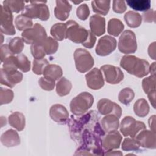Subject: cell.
Masks as SVG:
<instances>
[{
	"instance_id": "26",
	"label": "cell",
	"mask_w": 156,
	"mask_h": 156,
	"mask_svg": "<svg viewBox=\"0 0 156 156\" xmlns=\"http://www.w3.org/2000/svg\"><path fill=\"white\" fill-rule=\"evenodd\" d=\"M133 111L138 117L143 118L147 116L149 112V105L147 101L144 98L138 99L133 105Z\"/></svg>"
},
{
	"instance_id": "10",
	"label": "cell",
	"mask_w": 156,
	"mask_h": 156,
	"mask_svg": "<svg viewBox=\"0 0 156 156\" xmlns=\"http://www.w3.org/2000/svg\"><path fill=\"white\" fill-rule=\"evenodd\" d=\"M116 40L115 38L105 35L101 37L95 49L96 53L99 56H106L113 52L116 48Z\"/></svg>"
},
{
	"instance_id": "1",
	"label": "cell",
	"mask_w": 156,
	"mask_h": 156,
	"mask_svg": "<svg viewBox=\"0 0 156 156\" xmlns=\"http://www.w3.org/2000/svg\"><path fill=\"white\" fill-rule=\"evenodd\" d=\"M120 66L129 74L140 78L149 73L148 61L132 55H124L120 60Z\"/></svg>"
},
{
	"instance_id": "16",
	"label": "cell",
	"mask_w": 156,
	"mask_h": 156,
	"mask_svg": "<svg viewBox=\"0 0 156 156\" xmlns=\"http://www.w3.org/2000/svg\"><path fill=\"white\" fill-rule=\"evenodd\" d=\"M49 116L54 121L63 124L68 120L69 113L64 105L56 104L52 105L50 108Z\"/></svg>"
},
{
	"instance_id": "12",
	"label": "cell",
	"mask_w": 156,
	"mask_h": 156,
	"mask_svg": "<svg viewBox=\"0 0 156 156\" xmlns=\"http://www.w3.org/2000/svg\"><path fill=\"white\" fill-rule=\"evenodd\" d=\"M97 108L99 112L103 115L112 114L119 118L122 115L121 107L107 98L100 99L97 104Z\"/></svg>"
},
{
	"instance_id": "47",
	"label": "cell",
	"mask_w": 156,
	"mask_h": 156,
	"mask_svg": "<svg viewBox=\"0 0 156 156\" xmlns=\"http://www.w3.org/2000/svg\"><path fill=\"white\" fill-rule=\"evenodd\" d=\"M96 41V36L91 31L89 30V34L87 40L84 43H83L82 44L86 48L91 49L94 46Z\"/></svg>"
},
{
	"instance_id": "43",
	"label": "cell",
	"mask_w": 156,
	"mask_h": 156,
	"mask_svg": "<svg viewBox=\"0 0 156 156\" xmlns=\"http://www.w3.org/2000/svg\"><path fill=\"white\" fill-rule=\"evenodd\" d=\"M90 9L87 4H82L80 5L76 10V15L77 18L82 20L85 21L86 20L90 15Z\"/></svg>"
},
{
	"instance_id": "15",
	"label": "cell",
	"mask_w": 156,
	"mask_h": 156,
	"mask_svg": "<svg viewBox=\"0 0 156 156\" xmlns=\"http://www.w3.org/2000/svg\"><path fill=\"white\" fill-rule=\"evenodd\" d=\"M122 139V136L118 130L107 133L101 140V146L107 151L118 149L120 146Z\"/></svg>"
},
{
	"instance_id": "7",
	"label": "cell",
	"mask_w": 156,
	"mask_h": 156,
	"mask_svg": "<svg viewBox=\"0 0 156 156\" xmlns=\"http://www.w3.org/2000/svg\"><path fill=\"white\" fill-rule=\"evenodd\" d=\"M146 129V125L144 122L136 121L132 116H125L120 124V132L125 136H130L131 138H135L137 133L141 130Z\"/></svg>"
},
{
	"instance_id": "25",
	"label": "cell",
	"mask_w": 156,
	"mask_h": 156,
	"mask_svg": "<svg viewBox=\"0 0 156 156\" xmlns=\"http://www.w3.org/2000/svg\"><path fill=\"white\" fill-rule=\"evenodd\" d=\"M66 23H55L51 27L50 33L55 40L62 41L66 38Z\"/></svg>"
},
{
	"instance_id": "8",
	"label": "cell",
	"mask_w": 156,
	"mask_h": 156,
	"mask_svg": "<svg viewBox=\"0 0 156 156\" xmlns=\"http://www.w3.org/2000/svg\"><path fill=\"white\" fill-rule=\"evenodd\" d=\"M118 49L123 54H129L136 52L137 42L135 33L130 30L124 31L119 37Z\"/></svg>"
},
{
	"instance_id": "46",
	"label": "cell",
	"mask_w": 156,
	"mask_h": 156,
	"mask_svg": "<svg viewBox=\"0 0 156 156\" xmlns=\"http://www.w3.org/2000/svg\"><path fill=\"white\" fill-rule=\"evenodd\" d=\"M13 55L7 44H2L1 46V62H3L5 59L10 56Z\"/></svg>"
},
{
	"instance_id": "55",
	"label": "cell",
	"mask_w": 156,
	"mask_h": 156,
	"mask_svg": "<svg viewBox=\"0 0 156 156\" xmlns=\"http://www.w3.org/2000/svg\"><path fill=\"white\" fill-rule=\"evenodd\" d=\"M1 37H2V41H1V43L3 41V36H2V35H1Z\"/></svg>"
},
{
	"instance_id": "54",
	"label": "cell",
	"mask_w": 156,
	"mask_h": 156,
	"mask_svg": "<svg viewBox=\"0 0 156 156\" xmlns=\"http://www.w3.org/2000/svg\"><path fill=\"white\" fill-rule=\"evenodd\" d=\"M72 2L75 4H80L81 3L82 1H72Z\"/></svg>"
},
{
	"instance_id": "22",
	"label": "cell",
	"mask_w": 156,
	"mask_h": 156,
	"mask_svg": "<svg viewBox=\"0 0 156 156\" xmlns=\"http://www.w3.org/2000/svg\"><path fill=\"white\" fill-rule=\"evenodd\" d=\"M8 121L9 124L18 131H21L25 127L26 118L24 115L21 112H13L9 116Z\"/></svg>"
},
{
	"instance_id": "4",
	"label": "cell",
	"mask_w": 156,
	"mask_h": 156,
	"mask_svg": "<svg viewBox=\"0 0 156 156\" xmlns=\"http://www.w3.org/2000/svg\"><path fill=\"white\" fill-rule=\"evenodd\" d=\"M66 24L67 27L66 38L69 39L75 43L82 44L87 40L88 37L89 30L80 26L75 21L69 20Z\"/></svg>"
},
{
	"instance_id": "6",
	"label": "cell",
	"mask_w": 156,
	"mask_h": 156,
	"mask_svg": "<svg viewBox=\"0 0 156 156\" xmlns=\"http://www.w3.org/2000/svg\"><path fill=\"white\" fill-rule=\"evenodd\" d=\"M74 59L77 70L84 73L91 69L94 65V58L85 49L77 48L74 52Z\"/></svg>"
},
{
	"instance_id": "31",
	"label": "cell",
	"mask_w": 156,
	"mask_h": 156,
	"mask_svg": "<svg viewBox=\"0 0 156 156\" xmlns=\"http://www.w3.org/2000/svg\"><path fill=\"white\" fill-rule=\"evenodd\" d=\"M15 24L16 29L19 30H25L33 26L32 19L21 14L18 15L15 20Z\"/></svg>"
},
{
	"instance_id": "3",
	"label": "cell",
	"mask_w": 156,
	"mask_h": 156,
	"mask_svg": "<svg viewBox=\"0 0 156 156\" xmlns=\"http://www.w3.org/2000/svg\"><path fill=\"white\" fill-rule=\"evenodd\" d=\"M30 4L25 6L21 14L30 19L38 18L41 21H47L50 13L46 1H30Z\"/></svg>"
},
{
	"instance_id": "34",
	"label": "cell",
	"mask_w": 156,
	"mask_h": 156,
	"mask_svg": "<svg viewBox=\"0 0 156 156\" xmlns=\"http://www.w3.org/2000/svg\"><path fill=\"white\" fill-rule=\"evenodd\" d=\"M135 93L130 88L126 87L120 91L118 94V100L124 105H129L133 99Z\"/></svg>"
},
{
	"instance_id": "40",
	"label": "cell",
	"mask_w": 156,
	"mask_h": 156,
	"mask_svg": "<svg viewBox=\"0 0 156 156\" xmlns=\"http://www.w3.org/2000/svg\"><path fill=\"white\" fill-rule=\"evenodd\" d=\"M14 97V93L10 89L0 88V104H7L10 103Z\"/></svg>"
},
{
	"instance_id": "23",
	"label": "cell",
	"mask_w": 156,
	"mask_h": 156,
	"mask_svg": "<svg viewBox=\"0 0 156 156\" xmlns=\"http://www.w3.org/2000/svg\"><path fill=\"white\" fill-rule=\"evenodd\" d=\"M43 74L44 77L55 81L62 77L63 71L61 67L57 65L49 64L45 67Z\"/></svg>"
},
{
	"instance_id": "52",
	"label": "cell",
	"mask_w": 156,
	"mask_h": 156,
	"mask_svg": "<svg viewBox=\"0 0 156 156\" xmlns=\"http://www.w3.org/2000/svg\"><path fill=\"white\" fill-rule=\"evenodd\" d=\"M149 72L151 75H155V62H153L152 64L149 66Z\"/></svg>"
},
{
	"instance_id": "39",
	"label": "cell",
	"mask_w": 156,
	"mask_h": 156,
	"mask_svg": "<svg viewBox=\"0 0 156 156\" xmlns=\"http://www.w3.org/2000/svg\"><path fill=\"white\" fill-rule=\"evenodd\" d=\"M155 75H151L142 80V88L146 94L155 90Z\"/></svg>"
},
{
	"instance_id": "28",
	"label": "cell",
	"mask_w": 156,
	"mask_h": 156,
	"mask_svg": "<svg viewBox=\"0 0 156 156\" xmlns=\"http://www.w3.org/2000/svg\"><path fill=\"white\" fill-rule=\"evenodd\" d=\"M91 7L94 13L102 15H106L110 10V1H91Z\"/></svg>"
},
{
	"instance_id": "27",
	"label": "cell",
	"mask_w": 156,
	"mask_h": 156,
	"mask_svg": "<svg viewBox=\"0 0 156 156\" xmlns=\"http://www.w3.org/2000/svg\"><path fill=\"white\" fill-rule=\"evenodd\" d=\"M124 26L122 22L117 18L110 19L108 22L107 32L113 36L118 37L123 30Z\"/></svg>"
},
{
	"instance_id": "24",
	"label": "cell",
	"mask_w": 156,
	"mask_h": 156,
	"mask_svg": "<svg viewBox=\"0 0 156 156\" xmlns=\"http://www.w3.org/2000/svg\"><path fill=\"white\" fill-rule=\"evenodd\" d=\"M124 18L127 25L131 28L139 27L143 20L141 15L139 13L134 11H129L126 13Z\"/></svg>"
},
{
	"instance_id": "42",
	"label": "cell",
	"mask_w": 156,
	"mask_h": 156,
	"mask_svg": "<svg viewBox=\"0 0 156 156\" xmlns=\"http://www.w3.org/2000/svg\"><path fill=\"white\" fill-rule=\"evenodd\" d=\"M30 52L34 58H43L46 55L41 43L33 44L30 46Z\"/></svg>"
},
{
	"instance_id": "9",
	"label": "cell",
	"mask_w": 156,
	"mask_h": 156,
	"mask_svg": "<svg viewBox=\"0 0 156 156\" xmlns=\"http://www.w3.org/2000/svg\"><path fill=\"white\" fill-rule=\"evenodd\" d=\"M13 20L12 12L6 6L1 5L0 15V29L1 33L8 35L15 34L16 30L13 24Z\"/></svg>"
},
{
	"instance_id": "17",
	"label": "cell",
	"mask_w": 156,
	"mask_h": 156,
	"mask_svg": "<svg viewBox=\"0 0 156 156\" xmlns=\"http://www.w3.org/2000/svg\"><path fill=\"white\" fill-rule=\"evenodd\" d=\"M23 74L17 71L14 73H6L2 68L1 69V84L13 88L15 85L23 80Z\"/></svg>"
},
{
	"instance_id": "53",
	"label": "cell",
	"mask_w": 156,
	"mask_h": 156,
	"mask_svg": "<svg viewBox=\"0 0 156 156\" xmlns=\"http://www.w3.org/2000/svg\"><path fill=\"white\" fill-rule=\"evenodd\" d=\"M105 155H122V153L121 152L119 151H108V152L105 153Z\"/></svg>"
},
{
	"instance_id": "19",
	"label": "cell",
	"mask_w": 156,
	"mask_h": 156,
	"mask_svg": "<svg viewBox=\"0 0 156 156\" xmlns=\"http://www.w3.org/2000/svg\"><path fill=\"white\" fill-rule=\"evenodd\" d=\"M56 6L54 8L55 16L60 21H65L69 16L72 6L67 1H56Z\"/></svg>"
},
{
	"instance_id": "30",
	"label": "cell",
	"mask_w": 156,
	"mask_h": 156,
	"mask_svg": "<svg viewBox=\"0 0 156 156\" xmlns=\"http://www.w3.org/2000/svg\"><path fill=\"white\" fill-rule=\"evenodd\" d=\"M150 0H127V4L136 11H147L151 7Z\"/></svg>"
},
{
	"instance_id": "29",
	"label": "cell",
	"mask_w": 156,
	"mask_h": 156,
	"mask_svg": "<svg viewBox=\"0 0 156 156\" xmlns=\"http://www.w3.org/2000/svg\"><path fill=\"white\" fill-rule=\"evenodd\" d=\"M71 88V82L64 77H61L56 83V92L60 96H65L68 94Z\"/></svg>"
},
{
	"instance_id": "21",
	"label": "cell",
	"mask_w": 156,
	"mask_h": 156,
	"mask_svg": "<svg viewBox=\"0 0 156 156\" xmlns=\"http://www.w3.org/2000/svg\"><path fill=\"white\" fill-rule=\"evenodd\" d=\"M119 118L114 115L110 114L101 119V125L105 132L109 133L118 130L119 127Z\"/></svg>"
},
{
	"instance_id": "33",
	"label": "cell",
	"mask_w": 156,
	"mask_h": 156,
	"mask_svg": "<svg viewBox=\"0 0 156 156\" xmlns=\"http://www.w3.org/2000/svg\"><path fill=\"white\" fill-rule=\"evenodd\" d=\"M8 45L13 54H20L24 48V41L23 38L16 37L11 38Z\"/></svg>"
},
{
	"instance_id": "11",
	"label": "cell",
	"mask_w": 156,
	"mask_h": 156,
	"mask_svg": "<svg viewBox=\"0 0 156 156\" xmlns=\"http://www.w3.org/2000/svg\"><path fill=\"white\" fill-rule=\"evenodd\" d=\"M105 80L110 84H117L124 79V73L119 67L111 65H104L101 67Z\"/></svg>"
},
{
	"instance_id": "44",
	"label": "cell",
	"mask_w": 156,
	"mask_h": 156,
	"mask_svg": "<svg viewBox=\"0 0 156 156\" xmlns=\"http://www.w3.org/2000/svg\"><path fill=\"white\" fill-rule=\"evenodd\" d=\"M38 84L40 87L44 90L52 91L55 87V81L44 76L41 77L38 80Z\"/></svg>"
},
{
	"instance_id": "45",
	"label": "cell",
	"mask_w": 156,
	"mask_h": 156,
	"mask_svg": "<svg viewBox=\"0 0 156 156\" xmlns=\"http://www.w3.org/2000/svg\"><path fill=\"white\" fill-rule=\"evenodd\" d=\"M127 9L124 1L115 0L113 1V10L116 13H122Z\"/></svg>"
},
{
	"instance_id": "50",
	"label": "cell",
	"mask_w": 156,
	"mask_h": 156,
	"mask_svg": "<svg viewBox=\"0 0 156 156\" xmlns=\"http://www.w3.org/2000/svg\"><path fill=\"white\" fill-rule=\"evenodd\" d=\"M155 92H156V91L154 90V91H152L147 94L149 100L151 105L154 107V108H155Z\"/></svg>"
},
{
	"instance_id": "32",
	"label": "cell",
	"mask_w": 156,
	"mask_h": 156,
	"mask_svg": "<svg viewBox=\"0 0 156 156\" xmlns=\"http://www.w3.org/2000/svg\"><path fill=\"white\" fill-rule=\"evenodd\" d=\"M41 44L46 55L55 54L58 48V43L57 41L51 37H47Z\"/></svg>"
},
{
	"instance_id": "5",
	"label": "cell",
	"mask_w": 156,
	"mask_h": 156,
	"mask_svg": "<svg viewBox=\"0 0 156 156\" xmlns=\"http://www.w3.org/2000/svg\"><path fill=\"white\" fill-rule=\"evenodd\" d=\"M22 38L27 44L41 43L46 38L45 29L39 23H35L32 27L24 30L21 34Z\"/></svg>"
},
{
	"instance_id": "20",
	"label": "cell",
	"mask_w": 156,
	"mask_h": 156,
	"mask_svg": "<svg viewBox=\"0 0 156 156\" xmlns=\"http://www.w3.org/2000/svg\"><path fill=\"white\" fill-rule=\"evenodd\" d=\"M1 142L5 147H14L20 144V138L16 130L9 129L2 134Z\"/></svg>"
},
{
	"instance_id": "49",
	"label": "cell",
	"mask_w": 156,
	"mask_h": 156,
	"mask_svg": "<svg viewBox=\"0 0 156 156\" xmlns=\"http://www.w3.org/2000/svg\"><path fill=\"white\" fill-rule=\"evenodd\" d=\"M148 54L152 59H155V42L151 43L148 48Z\"/></svg>"
},
{
	"instance_id": "2",
	"label": "cell",
	"mask_w": 156,
	"mask_h": 156,
	"mask_svg": "<svg viewBox=\"0 0 156 156\" xmlns=\"http://www.w3.org/2000/svg\"><path fill=\"white\" fill-rule=\"evenodd\" d=\"M94 98L88 92H82L74 97L70 102V110L73 114L80 116L85 114L93 104Z\"/></svg>"
},
{
	"instance_id": "51",
	"label": "cell",
	"mask_w": 156,
	"mask_h": 156,
	"mask_svg": "<svg viewBox=\"0 0 156 156\" xmlns=\"http://www.w3.org/2000/svg\"><path fill=\"white\" fill-rule=\"evenodd\" d=\"M155 115H152L151 116L148 120V124L150 129L154 132H155Z\"/></svg>"
},
{
	"instance_id": "38",
	"label": "cell",
	"mask_w": 156,
	"mask_h": 156,
	"mask_svg": "<svg viewBox=\"0 0 156 156\" xmlns=\"http://www.w3.org/2000/svg\"><path fill=\"white\" fill-rule=\"evenodd\" d=\"M2 63V69L6 73H14L17 71V69H18L16 63L15 56L12 55L9 57Z\"/></svg>"
},
{
	"instance_id": "14",
	"label": "cell",
	"mask_w": 156,
	"mask_h": 156,
	"mask_svg": "<svg viewBox=\"0 0 156 156\" xmlns=\"http://www.w3.org/2000/svg\"><path fill=\"white\" fill-rule=\"evenodd\" d=\"M87 85L90 89L99 90L104 85V80L101 69L94 68L85 74Z\"/></svg>"
},
{
	"instance_id": "35",
	"label": "cell",
	"mask_w": 156,
	"mask_h": 156,
	"mask_svg": "<svg viewBox=\"0 0 156 156\" xmlns=\"http://www.w3.org/2000/svg\"><path fill=\"white\" fill-rule=\"evenodd\" d=\"M16 63L18 69L22 72L27 73L30 69V62L23 54H20L15 56Z\"/></svg>"
},
{
	"instance_id": "37",
	"label": "cell",
	"mask_w": 156,
	"mask_h": 156,
	"mask_svg": "<svg viewBox=\"0 0 156 156\" xmlns=\"http://www.w3.org/2000/svg\"><path fill=\"white\" fill-rule=\"evenodd\" d=\"M48 65H49V62L46 58H34V60H33L32 71L37 75L42 74L45 67Z\"/></svg>"
},
{
	"instance_id": "48",
	"label": "cell",
	"mask_w": 156,
	"mask_h": 156,
	"mask_svg": "<svg viewBox=\"0 0 156 156\" xmlns=\"http://www.w3.org/2000/svg\"><path fill=\"white\" fill-rule=\"evenodd\" d=\"M143 15V20L144 22H147V23L155 22V11L153 10V9H149L148 10L146 11Z\"/></svg>"
},
{
	"instance_id": "13",
	"label": "cell",
	"mask_w": 156,
	"mask_h": 156,
	"mask_svg": "<svg viewBox=\"0 0 156 156\" xmlns=\"http://www.w3.org/2000/svg\"><path fill=\"white\" fill-rule=\"evenodd\" d=\"M140 146L154 149L156 148L155 132L143 129L139 132L134 138Z\"/></svg>"
},
{
	"instance_id": "36",
	"label": "cell",
	"mask_w": 156,
	"mask_h": 156,
	"mask_svg": "<svg viewBox=\"0 0 156 156\" xmlns=\"http://www.w3.org/2000/svg\"><path fill=\"white\" fill-rule=\"evenodd\" d=\"M25 3L24 1L6 0L3 1V5L6 6L12 12L19 13L24 9Z\"/></svg>"
},
{
	"instance_id": "41",
	"label": "cell",
	"mask_w": 156,
	"mask_h": 156,
	"mask_svg": "<svg viewBox=\"0 0 156 156\" xmlns=\"http://www.w3.org/2000/svg\"><path fill=\"white\" fill-rule=\"evenodd\" d=\"M140 147V145L134 138H125L121 145L122 149L126 151H138Z\"/></svg>"
},
{
	"instance_id": "18",
	"label": "cell",
	"mask_w": 156,
	"mask_h": 156,
	"mask_svg": "<svg viewBox=\"0 0 156 156\" xmlns=\"http://www.w3.org/2000/svg\"><path fill=\"white\" fill-rule=\"evenodd\" d=\"M91 32L96 36H101L105 32V20L99 15H94L90 18Z\"/></svg>"
}]
</instances>
